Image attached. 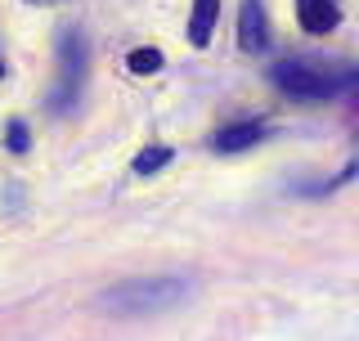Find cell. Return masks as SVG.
I'll return each mask as SVG.
<instances>
[{"label":"cell","mask_w":359,"mask_h":341,"mask_svg":"<svg viewBox=\"0 0 359 341\" xmlns=\"http://www.w3.org/2000/svg\"><path fill=\"white\" fill-rule=\"evenodd\" d=\"M27 5H54V0H27Z\"/></svg>","instance_id":"11"},{"label":"cell","mask_w":359,"mask_h":341,"mask_svg":"<svg viewBox=\"0 0 359 341\" xmlns=\"http://www.w3.org/2000/svg\"><path fill=\"white\" fill-rule=\"evenodd\" d=\"M5 144H9V153H27L32 149V135H27V121L22 117H14L5 126Z\"/></svg>","instance_id":"10"},{"label":"cell","mask_w":359,"mask_h":341,"mask_svg":"<svg viewBox=\"0 0 359 341\" xmlns=\"http://www.w3.org/2000/svg\"><path fill=\"white\" fill-rule=\"evenodd\" d=\"M297 22L310 36H328L341 22V9H337V0H297Z\"/></svg>","instance_id":"6"},{"label":"cell","mask_w":359,"mask_h":341,"mask_svg":"<svg viewBox=\"0 0 359 341\" xmlns=\"http://www.w3.org/2000/svg\"><path fill=\"white\" fill-rule=\"evenodd\" d=\"M238 50L243 54H265L269 50V18L261 0H243L238 5Z\"/></svg>","instance_id":"4"},{"label":"cell","mask_w":359,"mask_h":341,"mask_svg":"<svg viewBox=\"0 0 359 341\" xmlns=\"http://www.w3.org/2000/svg\"><path fill=\"white\" fill-rule=\"evenodd\" d=\"M189 297V283L184 279H126L117 283L112 292H104V314H162L171 310V305H180Z\"/></svg>","instance_id":"1"},{"label":"cell","mask_w":359,"mask_h":341,"mask_svg":"<svg viewBox=\"0 0 359 341\" xmlns=\"http://www.w3.org/2000/svg\"><path fill=\"white\" fill-rule=\"evenodd\" d=\"M86 72H90V45H86V32L67 27L59 36V81H54V95H50V108L63 112L76 104L86 86Z\"/></svg>","instance_id":"3"},{"label":"cell","mask_w":359,"mask_h":341,"mask_svg":"<svg viewBox=\"0 0 359 341\" xmlns=\"http://www.w3.org/2000/svg\"><path fill=\"white\" fill-rule=\"evenodd\" d=\"M269 81L297 104H314V99H332L341 86H355V72H323L306 59H287L269 72Z\"/></svg>","instance_id":"2"},{"label":"cell","mask_w":359,"mask_h":341,"mask_svg":"<svg viewBox=\"0 0 359 341\" xmlns=\"http://www.w3.org/2000/svg\"><path fill=\"white\" fill-rule=\"evenodd\" d=\"M216 18H220V0H194V14H189V41L198 45H211L216 36Z\"/></svg>","instance_id":"7"},{"label":"cell","mask_w":359,"mask_h":341,"mask_svg":"<svg viewBox=\"0 0 359 341\" xmlns=\"http://www.w3.org/2000/svg\"><path fill=\"white\" fill-rule=\"evenodd\" d=\"M0 76H5V59H0Z\"/></svg>","instance_id":"12"},{"label":"cell","mask_w":359,"mask_h":341,"mask_svg":"<svg viewBox=\"0 0 359 341\" xmlns=\"http://www.w3.org/2000/svg\"><path fill=\"white\" fill-rule=\"evenodd\" d=\"M162 50H157V45H135V50L126 54V67L135 76H153V72H162Z\"/></svg>","instance_id":"8"},{"label":"cell","mask_w":359,"mask_h":341,"mask_svg":"<svg viewBox=\"0 0 359 341\" xmlns=\"http://www.w3.org/2000/svg\"><path fill=\"white\" fill-rule=\"evenodd\" d=\"M265 135H269L265 121H229V126H220L211 135V149L216 153H243V149H252V144H261Z\"/></svg>","instance_id":"5"},{"label":"cell","mask_w":359,"mask_h":341,"mask_svg":"<svg viewBox=\"0 0 359 341\" xmlns=\"http://www.w3.org/2000/svg\"><path fill=\"white\" fill-rule=\"evenodd\" d=\"M166 162H171V149H166V144H153V149H140L135 153V175H157V170H162Z\"/></svg>","instance_id":"9"}]
</instances>
